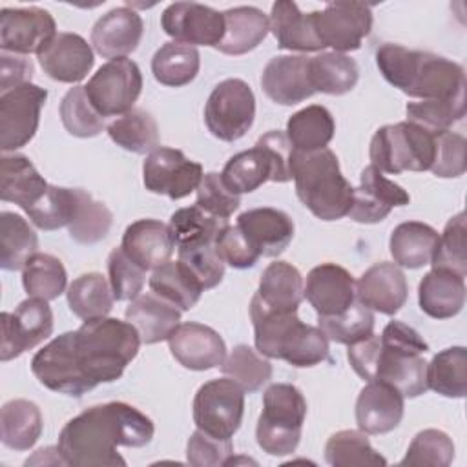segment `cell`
Here are the masks:
<instances>
[{
  "instance_id": "obj_32",
  "label": "cell",
  "mask_w": 467,
  "mask_h": 467,
  "mask_svg": "<svg viewBox=\"0 0 467 467\" xmlns=\"http://www.w3.org/2000/svg\"><path fill=\"white\" fill-rule=\"evenodd\" d=\"M270 31L281 49L288 51H321L323 44L317 40L310 13H301L296 2L277 0L270 11Z\"/></svg>"
},
{
  "instance_id": "obj_25",
  "label": "cell",
  "mask_w": 467,
  "mask_h": 467,
  "mask_svg": "<svg viewBox=\"0 0 467 467\" xmlns=\"http://www.w3.org/2000/svg\"><path fill=\"white\" fill-rule=\"evenodd\" d=\"M405 410V396L385 381H368L356 401V423L365 434L394 431Z\"/></svg>"
},
{
  "instance_id": "obj_16",
  "label": "cell",
  "mask_w": 467,
  "mask_h": 467,
  "mask_svg": "<svg viewBox=\"0 0 467 467\" xmlns=\"http://www.w3.org/2000/svg\"><path fill=\"white\" fill-rule=\"evenodd\" d=\"M33 376L46 389L80 398L93 390L77 367L71 345V332H64L40 348L31 359Z\"/></svg>"
},
{
  "instance_id": "obj_49",
  "label": "cell",
  "mask_w": 467,
  "mask_h": 467,
  "mask_svg": "<svg viewBox=\"0 0 467 467\" xmlns=\"http://www.w3.org/2000/svg\"><path fill=\"white\" fill-rule=\"evenodd\" d=\"M325 460L334 467L387 465V460L370 445L363 431H337L325 445Z\"/></svg>"
},
{
  "instance_id": "obj_33",
  "label": "cell",
  "mask_w": 467,
  "mask_h": 467,
  "mask_svg": "<svg viewBox=\"0 0 467 467\" xmlns=\"http://www.w3.org/2000/svg\"><path fill=\"white\" fill-rule=\"evenodd\" d=\"M224 16V36L217 44L224 55H244L255 49L268 35V16L254 5H239L226 9Z\"/></svg>"
},
{
  "instance_id": "obj_52",
  "label": "cell",
  "mask_w": 467,
  "mask_h": 467,
  "mask_svg": "<svg viewBox=\"0 0 467 467\" xmlns=\"http://www.w3.org/2000/svg\"><path fill=\"white\" fill-rule=\"evenodd\" d=\"M58 113L66 131L73 137L88 139L104 130V117L89 102L84 86H75L64 95Z\"/></svg>"
},
{
  "instance_id": "obj_39",
  "label": "cell",
  "mask_w": 467,
  "mask_h": 467,
  "mask_svg": "<svg viewBox=\"0 0 467 467\" xmlns=\"http://www.w3.org/2000/svg\"><path fill=\"white\" fill-rule=\"evenodd\" d=\"M201 67L197 47L179 42L162 44L151 58V73L157 82L170 88L190 84Z\"/></svg>"
},
{
  "instance_id": "obj_18",
  "label": "cell",
  "mask_w": 467,
  "mask_h": 467,
  "mask_svg": "<svg viewBox=\"0 0 467 467\" xmlns=\"http://www.w3.org/2000/svg\"><path fill=\"white\" fill-rule=\"evenodd\" d=\"M161 27L173 42L217 47L224 36V16L204 4L175 2L162 11Z\"/></svg>"
},
{
  "instance_id": "obj_15",
  "label": "cell",
  "mask_w": 467,
  "mask_h": 467,
  "mask_svg": "<svg viewBox=\"0 0 467 467\" xmlns=\"http://www.w3.org/2000/svg\"><path fill=\"white\" fill-rule=\"evenodd\" d=\"M0 323V359L9 361L51 336L53 312L46 299L27 297L13 312H2Z\"/></svg>"
},
{
  "instance_id": "obj_48",
  "label": "cell",
  "mask_w": 467,
  "mask_h": 467,
  "mask_svg": "<svg viewBox=\"0 0 467 467\" xmlns=\"http://www.w3.org/2000/svg\"><path fill=\"white\" fill-rule=\"evenodd\" d=\"M22 285L29 297L51 301L66 290L67 274L58 257L36 252L22 268Z\"/></svg>"
},
{
  "instance_id": "obj_8",
  "label": "cell",
  "mask_w": 467,
  "mask_h": 467,
  "mask_svg": "<svg viewBox=\"0 0 467 467\" xmlns=\"http://www.w3.org/2000/svg\"><path fill=\"white\" fill-rule=\"evenodd\" d=\"M436 133L409 120L378 128L368 150L372 166L394 175L407 170H431L436 153Z\"/></svg>"
},
{
  "instance_id": "obj_40",
  "label": "cell",
  "mask_w": 467,
  "mask_h": 467,
  "mask_svg": "<svg viewBox=\"0 0 467 467\" xmlns=\"http://www.w3.org/2000/svg\"><path fill=\"white\" fill-rule=\"evenodd\" d=\"M38 237L29 223L15 213H0V266L9 272L22 270L31 255L36 254Z\"/></svg>"
},
{
  "instance_id": "obj_55",
  "label": "cell",
  "mask_w": 467,
  "mask_h": 467,
  "mask_svg": "<svg viewBox=\"0 0 467 467\" xmlns=\"http://www.w3.org/2000/svg\"><path fill=\"white\" fill-rule=\"evenodd\" d=\"M405 111L409 122L418 124L434 133L445 131L465 117V97L409 102Z\"/></svg>"
},
{
  "instance_id": "obj_61",
  "label": "cell",
  "mask_w": 467,
  "mask_h": 467,
  "mask_svg": "<svg viewBox=\"0 0 467 467\" xmlns=\"http://www.w3.org/2000/svg\"><path fill=\"white\" fill-rule=\"evenodd\" d=\"M234 456L232 440L213 438L202 431H193L186 445V460L193 467H219L228 465Z\"/></svg>"
},
{
  "instance_id": "obj_38",
  "label": "cell",
  "mask_w": 467,
  "mask_h": 467,
  "mask_svg": "<svg viewBox=\"0 0 467 467\" xmlns=\"http://www.w3.org/2000/svg\"><path fill=\"white\" fill-rule=\"evenodd\" d=\"M308 71L314 91H321L327 95H345L354 89L359 78L356 60L345 53L336 51L310 57Z\"/></svg>"
},
{
  "instance_id": "obj_21",
  "label": "cell",
  "mask_w": 467,
  "mask_h": 467,
  "mask_svg": "<svg viewBox=\"0 0 467 467\" xmlns=\"http://www.w3.org/2000/svg\"><path fill=\"white\" fill-rule=\"evenodd\" d=\"M306 55H279L268 60L261 75L265 95L281 106H294L316 91L312 88Z\"/></svg>"
},
{
  "instance_id": "obj_57",
  "label": "cell",
  "mask_w": 467,
  "mask_h": 467,
  "mask_svg": "<svg viewBox=\"0 0 467 467\" xmlns=\"http://www.w3.org/2000/svg\"><path fill=\"white\" fill-rule=\"evenodd\" d=\"M108 281L117 301H131L142 292L146 270L117 246L108 255Z\"/></svg>"
},
{
  "instance_id": "obj_3",
  "label": "cell",
  "mask_w": 467,
  "mask_h": 467,
  "mask_svg": "<svg viewBox=\"0 0 467 467\" xmlns=\"http://www.w3.org/2000/svg\"><path fill=\"white\" fill-rule=\"evenodd\" d=\"M376 64L383 78L409 97L421 100L465 97V71L445 57L387 42L376 49Z\"/></svg>"
},
{
  "instance_id": "obj_6",
  "label": "cell",
  "mask_w": 467,
  "mask_h": 467,
  "mask_svg": "<svg viewBox=\"0 0 467 467\" xmlns=\"http://www.w3.org/2000/svg\"><path fill=\"white\" fill-rule=\"evenodd\" d=\"M292 179L299 201L321 221H337L348 215L354 188L343 177L339 161L330 148L292 151Z\"/></svg>"
},
{
  "instance_id": "obj_28",
  "label": "cell",
  "mask_w": 467,
  "mask_h": 467,
  "mask_svg": "<svg viewBox=\"0 0 467 467\" xmlns=\"http://www.w3.org/2000/svg\"><path fill=\"white\" fill-rule=\"evenodd\" d=\"M120 248L148 272L168 263L175 244L168 224L157 219H139L124 230Z\"/></svg>"
},
{
  "instance_id": "obj_22",
  "label": "cell",
  "mask_w": 467,
  "mask_h": 467,
  "mask_svg": "<svg viewBox=\"0 0 467 467\" xmlns=\"http://www.w3.org/2000/svg\"><path fill=\"white\" fill-rule=\"evenodd\" d=\"M303 294L317 316H337L356 301V281L347 268L321 263L308 272Z\"/></svg>"
},
{
  "instance_id": "obj_56",
  "label": "cell",
  "mask_w": 467,
  "mask_h": 467,
  "mask_svg": "<svg viewBox=\"0 0 467 467\" xmlns=\"http://www.w3.org/2000/svg\"><path fill=\"white\" fill-rule=\"evenodd\" d=\"M454 460V443L451 436L440 429H423L420 431L400 465H432L447 467Z\"/></svg>"
},
{
  "instance_id": "obj_44",
  "label": "cell",
  "mask_w": 467,
  "mask_h": 467,
  "mask_svg": "<svg viewBox=\"0 0 467 467\" xmlns=\"http://www.w3.org/2000/svg\"><path fill=\"white\" fill-rule=\"evenodd\" d=\"M106 130L109 139L126 151L144 155L159 148V126L146 109L133 108L117 117Z\"/></svg>"
},
{
  "instance_id": "obj_43",
  "label": "cell",
  "mask_w": 467,
  "mask_h": 467,
  "mask_svg": "<svg viewBox=\"0 0 467 467\" xmlns=\"http://www.w3.org/2000/svg\"><path fill=\"white\" fill-rule=\"evenodd\" d=\"M272 162L259 146L235 153L221 171L226 188L237 195L255 192L266 181H272Z\"/></svg>"
},
{
  "instance_id": "obj_11",
  "label": "cell",
  "mask_w": 467,
  "mask_h": 467,
  "mask_svg": "<svg viewBox=\"0 0 467 467\" xmlns=\"http://www.w3.org/2000/svg\"><path fill=\"white\" fill-rule=\"evenodd\" d=\"M84 89L99 115L120 117L133 109L142 91V73L131 58H113L97 69Z\"/></svg>"
},
{
  "instance_id": "obj_2",
  "label": "cell",
  "mask_w": 467,
  "mask_h": 467,
  "mask_svg": "<svg viewBox=\"0 0 467 467\" xmlns=\"http://www.w3.org/2000/svg\"><path fill=\"white\" fill-rule=\"evenodd\" d=\"M429 345L418 330L403 321L385 325L381 336H368L348 345L347 358L354 372L367 381H385L405 398H418L429 390L427 361Z\"/></svg>"
},
{
  "instance_id": "obj_9",
  "label": "cell",
  "mask_w": 467,
  "mask_h": 467,
  "mask_svg": "<svg viewBox=\"0 0 467 467\" xmlns=\"http://www.w3.org/2000/svg\"><path fill=\"white\" fill-rule=\"evenodd\" d=\"M244 414V390L230 378L210 379L199 387L193 398V423L199 431L232 440Z\"/></svg>"
},
{
  "instance_id": "obj_54",
  "label": "cell",
  "mask_w": 467,
  "mask_h": 467,
  "mask_svg": "<svg viewBox=\"0 0 467 467\" xmlns=\"http://www.w3.org/2000/svg\"><path fill=\"white\" fill-rule=\"evenodd\" d=\"M467 224H465V213L460 212L454 217H451L438 237V244L432 255V268H443L451 270L458 275L467 274Z\"/></svg>"
},
{
  "instance_id": "obj_36",
  "label": "cell",
  "mask_w": 467,
  "mask_h": 467,
  "mask_svg": "<svg viewBox=\"0 0 467 467\" xmlns=\"http://www.w3.org/2000/svg\"><path fill=\"white\" fill-rule=\"evenodd\" d=\"M42 412L29 400H11L0 412L2 443L13 451H29L42 434Z\"/></svg>"
},
{
  "instance_id": "obj_29",
  "label": "cell",
  "mask_w": 467,
  "mask_h": 467,
  "mask_svg": "<svg viewBox=\"0 0 467 467\" xmlns=\"http://www.w3.org/2000/svg\"><path fill=\"white\" fill-rule=\"evenodd\" d=\"M126 321L137 328L142 343L153 345L168 341L181 325V310L155 292H146L131 299L126 308Z\"/></svg>"
},
{
  "instance_id": "obj_17",
  "label": "cell",
  "mask_w": 467,
  "mask_h": 467,
  "mask_svg": "<svg viewBox=\"0 0 467 467\" xmlns=\"http://www.w3.org/2000/svg\"><path fill=\"white\" fill-rule=\"evenodd\" d=\"M57 35V24L42 7H4L0 11V49L16 55L40 53Z\"/></svg>"
},
{
  "instance_id": "obj_64",
  "label": "cell",
  "mask_w": 467,
  "mask_h": 467,
  "mask_svg": "<svg viewBox=\"0 0 467 467\" xmlns=\"http://www.w3.org/2000/svg\"><path fill=\"white\" fill-rule=\"evenodd\" d=\"M33 62L26 55L0 53V91L5 93L13 88L27 84L33 77Z\"/></svg>"
},
{
  "instance_id": "obj_62",
  "label": "cell",
  "mask_w": 467,
  "mask_h": 467,
  "mask_svg": "<svg viewBox=\"0 0 467 467\" xmlns=\"http://www.w3.org/2000/svg\"><path fill=\"white\" fill-rule=\"evenodd\" d=\"M215 248L224 265H230L232 268L239 270L252 268L261 257L237 224H226L221 230V234L215 239Z\"/></svg>"
},
{
  "instance_id": "obj_45",
  "label": "cell",
  "mask_w": 467,
  "mask_h": 467,
  "mask_svg": "<svg viewBox=\"0 0 467 467\" xmlns=\"http://www.w3.org/2000/svg\"><path fill=\"white\" fill-rule=\"evenodd\" d=\"M427 387L445 398H463L467 394L465 347H449L432 356L427 363Z\"/></svg>"
},
{
  "instance_id": "obj_31",
  "label": "cell",
  "mask_w": 467,
  "mask_h": 467,
  "mask_svg": "<svg viewBox=\"0 0 467 467\" xmlns=\"http://www.w3.org/2000/svg\"><path fill=\"white\" fill-rule=\"evenodd\" d=\"M418 303L429 317H454L465 305V277L443 268L429 270L420 281Z\"/></svg>"
},
{
  "instance_id": "obj_19",
  "label": "cell",
  "mask_w": 467,
  "mask_h": 467,
  "mask_svg": "<svg viewBox=\"0 0 467 467\" xmlns=\"http://www.w3.org/2000/svg\"><path fill=\"white\" fill-rule=\"evenodd\" d=\"M410 195L394 181L387 179L376 166H367L359 175V186L354 188V199L348 217L356 223L372 224L383 221L392 208L409 204Z\"/></svg>"
},
{
  "instance_id": "obj_12",
  "label": "cell",
  "mask_w": 467,
  "mask_h": 467,
  "mask_svg": "<svg viewBox=\"0 0 467 467\" xmlns=\"http://www.w3.org/2000/svg\"><path fill=\"white\" fill-rule=\"evenodd\" d=\"M310 20L323 47L336 53L356 51L372 29V7L363 2H330L312 11Z\"/></svg>"
},
{
  "instance_id": "obj_42",
  "label": "cell",
  "mask_w": 467,
  "mask_h": 467,
  "mask_svg": "<svg viewBox=\"0 0 467 467\" xmlns=\"http://www.w3.org/2000/svg\"><path fill=\"white\" fill-rule=\"evenodd\" d=\"M69 310L80 319L106 317L115 303L109 281L99 272H88L67 286Z\"/></svg>"
},
{
  "instance_id": "obj_53",
  "label": "cell",
  "mask_w": 467,
  "mask_h": 467,
  "mask_svg": "<svg viewBox=\"0 0 467 467\" xmlns=\"http://www.w3.org/2000/svg\"><path fill=\"white\" fill-rule=\"evenodd\" d=\"M75 202H77L75 188L49 184L42 199L26 213L36 228L51 232L69 224L75 212Z\"/></svg>"
},
{
  "instance_id": "obj_58",
  "label": "cell",
  "mask_w": 467,
  "mask_h": 467,
  "mask_svg": "<svg viewBox=\"0 0 467 467\" xmlns=\"http://www.w3.org/2000/svg\"><path fill=\"white\" fill-rule=\"evenodd\" d=\"M177 261H181L197 277L204 290L213 288L223 281L224 261L221 259L215 243L177 248Z\"/></svg>"
},
{
  "instance_id": "obj_63",
  "label": "cell",
  "mask_w": 467,
  "mask_h": 467,
  "mask_svg": "<svg viewBox=\"0 0 467 467\" xmlns=\"http://www.w3.org/2000/svg\"><path fill=\"white\" fill-rule=\"evenodd\" d=\"M270 159L274 175L272 182H288L292 181V171H290V162H292V144L286 137L285 131L279 130H270L265 135H261L255 142Z\"/></svg>"
},
{
  "instance_id": "obj_10",
  "label": "cell",
  "mask_w": 467,
  "mask_h": 467,
  "mask_svg": "<svg viewBox=\"0 0 467 467\" xmlns=\"http://www.w3.org/2000/svg\"><path fill=\"white\" fill-rule=\"evenodd\" d=\"M255 97L252 88L241 78L219 82L204 106L208 131L224 142L239 140L254 124Z\"/></svg>"
},
{
  "instance_id": "obj_37",
  "label": "cell",
  "mask_w": 467,
  "mask_h": 467,
  "mask_svg": "<svg viewBox=\"0 0 467 467\" xmlns=\"http://www.w3.org/2000/svg\"><path fill=\"white\" fill-rule=\"evenodd\" d=\"M336 131L332 113L319 104L296 111L286 122V137L296 151H316L328 146Z\"/></svg>"
},
{
  "instance_id": "obj_46",
  "label": "cell",
  "mask_w": 467,
  "mask_h": 467,
  "mask_svg": "<svg viewBox=\"0 0 467 467\" xmlns=\"http://www.w3.org/2000/svg\"><path fill=\"white\" fill-rule=\"evenodd\" d=\"M228 224V219H219L204 210H201L197 204L188 208H179L171 213L168 228L173 239L175 248L193 246V244H204V243H215L221 230Z\"/></svg>"
},
{
  "instance_id": "obj_30",
  "label": "cell",
  "mask_w": 467,
  "mask_h": 467,
  "mask_svg": "<svg viewBox=\"0 0 467 467\" xmlns=\"http://www.w3.org/2000/svg\"><path fill=\"white\" fill-rule=\"evenodd\" d=\"M47 181L38 173L35 164L22 153H4L0 162V199L15 202L24 212L33 208L46 190Z\"/></svg>"
},
{
  "instance_id": "obj_59",
  "label": "cell",
  "mask_w": 467,
  "mask_h": 467,
  "mask_svg": "<svg viewBox=\"0 0 467 467\" xmlns=\"http://www.w3.org/2000/svg\"><path fill=\"white\" fill-rule=\"evenodd\" d=\"M195 204L213 217L228 219L239 208L241 197L226 188V184L221 179V173L210 171L202 175L197 186Z\"/></svg>"
},
{
  "instance_id": "obj_1",
  "label": "cell",
  "mask_w": 467,
  "mask_h": 467,
  "mask_svg": "<svg viewBox=\"0 0 467 467\" xmlns=\"http://www.w3.org/2000/svg\"><path fill=\"white\" fill-rule=\"evenodd\" d=\"M155 434L153 421L124 401L93 405L71 418L58 434V452L66 465H126L117 447H144Z\"/></svg>"
},
{
  "instance_id": "obj_41",
  "label": "cell",
  "mask_w": 467,
  "mask_h": 467,
  "mask_svg": "<svg viewBox=\"0 0 467 467\" xmlns=\"http://www.w3.org/2000/svg\"><path fill=\"white\" fill-rule=\"evenodd\" d=\"M150 288L157 296L173 303L181 312L193 308L204 292L197 277L181 261L171 259L153 270Z\"/></svg>"
},
{
  "instance_id": "obj_50",
  "label": "cell",
  "mask_w": 467,
  "mask_h": 467,
  "mask_svg": "<svg viewBox=\"0 0 467 467\" xmlns=\"http://www.w3.org/2000/svg\"><path fill=\"white\" fill-rule=\"evenodd\" d=\"M221 370L226 378L234 379L244 392H255L272 379V363L248 345H235Z\"/></svg>"
},
{
  "instance_id": "obj_14",
  "label": "cell",
  "mask_w": 467,
  "mask_h": 467,
  "mask_svg": "<svg viewBox=\"0 0 467 467\" xmlns=\"http://www.w3.org/2000/svg\"><path fill=\"white\" fill-rule=\"evenodd\" d=\"M202 166L188 159L177 148L159 146L148 153L142 164V181L148 192L179 201L197 190L202 179Z\"/></svg>"
},
{
  "instance_id": "obj_13",
  "label": "cell",
  "mask_w": 467,
  "mask_h": 467,
  "mask_svg": "<svg viewBox=\"0 0 467 467\" xmlns=\"http://www.w3.org/2000/svg\"><path fill=\"white\" fill-rule=\"evenodd\" d=\"M47 89L31 82L0 95V150L4 153L26 146L36 133Z\"/></svg>"
},
{
  "instance_id": "obj_34",
  "label": "cell",
  "mask_w": 467,
  "mask_h": 467,
  "mask_svg": "<svg viewBox=\"0 0 467 467\" xmlns=\"http://www.w3.org/2000/svg\"><path fill=\"white\" fill-rule=\"evenodd\" d=\"M303 290L301 272L286 261H274L263 270L259 288L254 296L270 310L297 312L305 297Z\"/></svg>"
},
{
  "instance_id": "obj_26",
  "label": "cell",
  "mask_w": 467,
  "mask_h": 467,
  "mask_svg": "<svg viewBox=\"0 0 467 467\" xmlns=\"http://www.w3.org/2000/svg\"><path fill=\"white\" fill-rule=\"evenodd\" d=\"M144 22L140 15L126 5L102 15L91 29V44L104 58H126L142 38Z\"/></svg>"
},
{
  "instance_id": "obj_51",
  "label": "cell",
  "mask_w": 467,
  "mask_h": 467,
  "mask_svg": "<svg viewBox=\"0 0 467 467\" xmlns=\"http://www.w3.org/2000/svg\"><path fill=\"white\" fill-rule=\"evenodd\" d=\"M317 321L328 341L347 347L374 334V314L359 301H354L343 314L319 316Z\"/></svg>"
},
{
  "instance_id": "obj_35",
  "label": "cell",
  "mask_w": 467,
  "mask_h": 467,
  "mask_svg": "<svg viewBox=\"0 0 467 467\" xmlns=\"http://www.w3.org/2000/svg\"><path fill=\"white\" fill-rule=\"evenodd\" d=\"M438 232L420 221H407L398 224L389 239V248L394 263L405 268H421L431 265L436 244Z\"/></svg>"
},
{
  "instance_id": "obj_20",
  "label": "cell",
  "mask_w": 467,
  "mask_h": 467,
  "mask_svg": "<svg viewBox=\"0 0 467 467\" xmlns=\"http://www.w3.org/2000/svg\"><path fill=\"white\" fill-rule=\"evenodd\" d=\"M171 356L190 370H210L226 359L224 339L208 325L181 323L168 337Z\"/></svg>"
},
{
  "instance_id": "obj_5",
  "label": "cell",
  "mask_w": 467,
  "mask_h": 467,
  "mask_svg": "<svg viewBox=\"0 0 467 467\" xmlns=\"http://www.w3.org/2000/svg\"><path fill=\"white\" fill-rule=\"evenodd\" d=\"M250 317L259 354L285 359L297 368L314 367L328 359V337L319 327L303 323L296 312L270 310L254 296Z\"/></svg>"
},
{
  "instance_id": "obj_7",
  "label": "cell",
  "mask_w": 467,
  "mask_h": 467,
  "mask_svg": "<svg viewBox=\"0 0 467 467\" xmlns=\"http://www.w3.org/2000/svg\"><path fill=\"white\" fill-rule=\"evenodd\" d=\"M306 418V400L290 383H272L263 396V412L257 420V445L270 456L292 454L301 440Z\"/></svg>"
},
{
  "instance_id": "obj_24",
  "label": "cell",
  "mask_w": 467,
  "mask_h": 467,
  "mask_svg": "<svg viewBox=\"0 0 467 467\" xmlns=\"http://www.w3.org/2000/svg\"><path fill=\"white\" fill-rule=\"evenodd\" d=\"M36 57L49 78L66 84H75L86 78L95 62L93 49L86 38L67 31L57 33Z\"/></svg>"
},
{
  "instance_id": "obj_60",
  "label": "cell",
  "mask_w": 467,
  "mask_h": 467,
  "mask_svg": "<svg viewBox=\"0 0 467 467\" xmlns=\"http://www.w3.org/2000/svg\"><path fill=\"white\" fill-rule=\"evenodd\" d=\"M465 148L463 135L451 130L436 133V153L431 171L441 179L462 177L465 173Z\"/></svg>"
},
{
  "instance_id": "obj_27",
  "label": "cell",
  "mask_w": 467,
  "mask_h": 467,
  "mask_svg": "<svg viewBox=\"0 0 467 467\" xmlns=\"http://www.w3.org/2000/svg\"><path fill=\"white\" fill-rule=\"evenodd\" d=\"M237 226L263 257L283 254L294 237V221L290 215L270 206L243 212L237 217Z\"/></svg>"
},
{
  "instance_id": "obj_4",
  "label": "cell",
  "mask_w": 467,
  "mask_h": 467,
  "mask_svg": "<svg viewBox=\"0 0 467 467\" xmlns=\"http://www.w3.org/2000/svg\"><path fill=\"white\" fill-rule=\"evenodd\" d=\"M140 343V336L130 321L108 316L86 319L71 332L77 367L91 389L117 381L139 354Z\"/></svg>"
},
{
  "instance_id": "obj_23",
  "label": "cell",
  "mask_w": 467,
  "mask_h": 467,
  "mask_svg": "<svg viewBox=\"0 0 467 467\" xmlns=\"http://www.w3.org/2000/svg\"><path fill=\"white\" fill-rule=\"evenodd\" d=\"M407 296L409 285L396 263H376L356 281V299L385 316H394L405 305Z\"/></svg>"
},
{
  "instance_id": "obj_47",
  "label": "cell",
  "mask_w": 467,
  "mask_h": 467,
  "mask_svg": "<svg viewBox=\"0 0 467 467\" xmlns=\"http://www.w3.org/2000/svg\"><path fill=\"white\" fill-rule=\"evenodd\" d=\"M75 192L77 202L73 217L67 224L69 235L80 244H95L108 235L113 223V213L104 202L95 201L86 190L75 188Z\"/></svg>"
}]
</instances>
